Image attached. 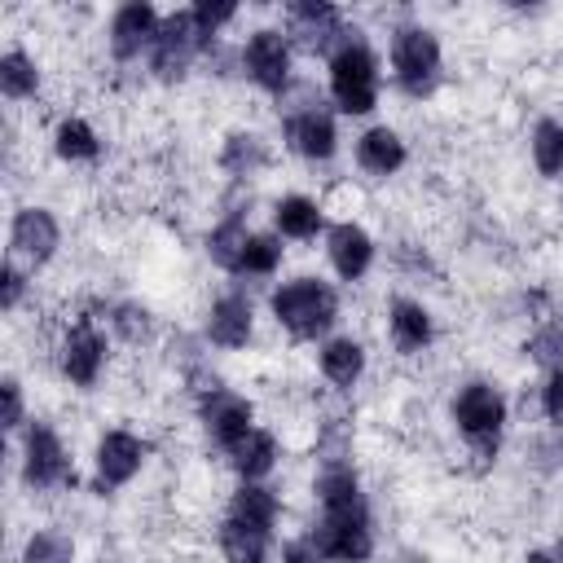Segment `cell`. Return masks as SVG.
Wrapping results in <instances>:
<instances>
[{"mask_svg":"<svg viewBox=\"0 0 563 563\" xmlns=\"http://www.w3.org/2000/svg\"><path fill=\"white\" fill-rule=\"evenodd\" d=\"M273 321L295 339H321L339 321V290L321 277H290L268 295Z\"/></svg>","mask_w":563,"mask_h":563,"instance_id":"obj_1","label":"cell"},{"mask_svg":"<svg viewBox=\"0 0 563 563\" xmlns=\"http://www.w3.org/2000/svg\"><path fill=\"white\" fill-rule=\"evenodd\" d=\"M391 79L405 97L422 101L440 88L444 79V48H440V35L422 22H405L391 31Z\"/></svg>","mask_w":563,"mask_h":563,"instance_id":"obj_2","label":"cell"},{"mask_svg":"<svg viewBox=\"0 0 563 563\" xmlns=\"http://www.w3.org/2000/svg\"><path fill=\"white\" fill-rule=\"evenodd\" d=\"M325 88L334 97V106L343 114H369L378 106V88H383V66L378 53L369 48V40L352 35L330 62H325Z\"/></svg>","mask_w":563,"mask_h":563,"instance_id":"obj_3","label":"cell"},{"mask_svg":"<svg viewBox=\"0 0 563 563\" xmlns=\"http://www.w3.org/2000/svg\"><path fill=\"white\" fill-rule=\"evenodd\" d=\"M449 413H453V427L462 431V440H466L475 453H484V457L497 453V440H501L506 418H510V405H506V396H501L497 383H488V378H466V383L453 391Z\"/></svg>","mask_w":563,"mask_h":563,"instance_id":"obj_4","label":"cell"},{"mask_svg":"<svg viewBox=\"0 0 563 563\" xmlns=\"http://www.w3.org/2000/svg\"><path fill=\"white\" fill-rule=\"evenodd\" d=\"M211 44H216V40L194 22V9H176V13L163 18V26H158V35H154L150 75H154L158 84H180V79L194 70V62H198L202 53H211Z\"/></svg>","mask_w":563,"mask_h":563,"instance_id":"obj_5","label":"cell"},{"mask_svg":"<svg viewBox=\"0 0 563 563\" xmlns=\"http://www.w3.org/2000/svg\"><path fill=\"white\" fill-rule=\"evenodd\" d=\"M308 537L317 541L325 563H369V554H374L369 501L343 506V510H321L317 523L308 528Z\"/></svg>","mask_w":563,"mask_h":563,"instance_id":"obj_6","label":"cell"},{"mask_svg":"<svg viewBox=\"0 0 563 563\" xmlns=\"http://www.w3.org/2000/svg\"><path fill=\"white\" fill-rule=\"evenodd\" d=\"M238 66L260 92L286 97L295 84V44L282 26H255L238 53Z\"/></svg>","mask_w":563,"mask_h":563,"instance_id":"obj_7","label":"cell"},{"mask_svg":"<svg viewBox=\"0 0 563 563\" xmlns=\"http://www.w3.org/2000/svg\"><path fill=\"white\" fill-rule=\"evenodd\" d=\"M282 18H286L282 31L290 35V44H299L308 53H321L325 62L356 35V31L343 26V13L334 4H325V0H295V4L282 9Z\"/></svg>","mask_w":563,"mask_h":563,"instance_id":"obj_8","label":"cell"},{"mask_svg":"<svg viewBox=\"0 0 563 563\" xmlns=\"http://www.w3.org/2000/svg\"><path fill=\"white\" fill-rule=\"evenodd\" d=\"M22 479L40 493L48 488H62L75 479L70 471V453L62 444V435L44 422V418H31V427L22 431Z\"/></svg>","mask_w":563,"mask_h":563,"instance_id":"obj_9","label":"cell"},{"mask_svg":"<svg viewBox=\"0 0 563 563\" xmlns=\"http://www.w3.org/2000/svg\"><path fill=\"white\" fill-rule=\"evenodd\" d=\"M198 422H202V431L229 453V449L255 427V405H251L242 391L211 383V387H202V396H198Z\"/></svg>","mask_w":563,"mask_h":563,"instance_id":"obj_10","label":"cell"},{"mask_svg":"<svg viewBox=\"0 0 563 563\" xmlns=\"http://www.w3.org/2000/svg\"><path fill=\"white\" fill-rule=\"evenodd\" d=\"M282 132H286V145H290L299 158H308V163H325V158H334V150H339V123H334V114H330L321 101L290 106Z\"/></svg>","mask_w":563,"mask_h":563,"instance_id":"obj_11","label":"cell"},{"mask_svg":"<svg viewBox=\"0 0 563 563\" xmlns=\"http://www.w3.org/2000/svg\"><path fill=\"white\" fill-rule=\"evenodd\" d=\"M106 356H110V343H106V334L88 317H79L75 325H66V334L57 343V365H62L66 383L97 387V378L106 369Z\"/></svg>","mask_w":563,"mask_h":563,"instance_id":"obj_12","label":"cell"},{"mask_svg":"<svg viewBox=\"0 0 563 563\" xmlns=\"http://www.w3.org/2000/svg\"><path fill=\"white\" fill-rule=\"evenodd\" d=\"M163 26V13L150 4V0H128L110 13V26H106V44L114 53V62H136L141 53L150 57L154 48V35Z\"/></svg>","mask_w":563,"mask_h":563,"instance_id":"obj_13","label":"cell"},{"mask_svg":"<svg viewBox=\"0 0 563 563\" xmlns=\"http://www.w3.org/2000/svg\"><path fill=\"white\" fill-rule=\"evenodd\" d=\"M145 440L141 435H132V431H123V427H114V431H106L101 440H97V449H92V471H97V484L101 488H123V484H132L136 475H141V466H145Z\"/></svg>","mask_w":563,"mask_h":563,"instance_id":"obj_14","label":"cell"},{"mask_svg":"<svg viewBox=\"0 0 563 563\" xmlns=\"http://www.w3.org/2000/svg\"><path fill=\"white\" fill-rule=\"evenodd\" d=\"M9 246L13 255L31 260V264H48L62 246V224L48 207H18L13 224H9Z\"/></svg>","mask_w":563,"mask_h":563,"instance_id":"obj_15","label":"cell"},{"mask_svg":"<svg viewBox=\"0 0 563 563\" xmlns=\"http://www.w3.org/2000/svg\"><path fill=\"white\" fill-rule=\"evenodd\" d=\"M325 260L343 282H361L374 264V238L356 220H339L325 229Z\"/></svg>","mask_w":563,"mask_h":563,"instance_id":"obj_16","label":"cell"},{"mask_svg":"<svg viewBox=\"0 0 563 563\" xmlns=\"http://www.w3.org/2000/svg\"><path fill=\"white\" fill-rule=\"evenodd\" d=\"M251 334H255V308H251V299L242 290H224L207 308V339L216 347H224V352H238V347L251 343Z\"/></svg>","mask_w":563,"mask_h":563,"instance_id":"obj_17","label":"cell"},{"mask_svg":"<svg viewBox=\"0 0 563 563\" xmlns=\"http://www.w3.org/2000/svg\"><path fill=\"white\" fill-rule=\"evenodd\" d=\"M387 339H391V347L405 352V356L427 352L431 339H435V317H431V308H427L422 299L396 295V299L387 303Z\"/></svg>","mask_w":563,"mask_h":563,"instance_id":"obj_18","label":"cell"},{"mask_svg":"<svg viewBox=\"0 0 563 563\" xmlns=\"http://www.w3.org/2000/svg\"><path fill=\"white\" fill-rule=\"evenodd\" d=\"M409 163V145L396 128L387 123H374L356 136V167L369 172V176H396L400 167Z\"/></svg>","mask_w":563,"mask_h":563,"instance_id":"obj_19","label":"cell"},{"mask_svg":"<svg viewBox=\"0 0 563 563\" xmlns=\"http://www.w3.org/2000/svg\"><path fill=\"white\" fill-rule=\"evenodd\" d=\"M365 343L361 339H352V334H334V339H325L321 347H317V369H321V378L325 383H334V387H356L361 383V374H365Z\"/></svg>","mask_w":563,"mask_h":563,"instance_id":"obj_20","label":"cell"},{"mask_svg":"<svg viewBox=\"0 0 563 563\" xmlns=\"http://www.w3.org/2000/svg\"><path fill=\"white\" fill-rule=\"evenodd\" d=\"M273 229H277V238L312 242V238L325 229L321 202H317V198H308V194H282V198L273 202Z\"/></svg>","mask_w":563,"mask_h":563,"instance_id":"obj_21","label":"cell"},{"mask_svg":"<svg viewBox=\"0 0 563 563\" xmlns=\"http://www.w3.org/2000/svg\"><path fill=\"white\" fill-rule=\"evenodd\" d=\"M224 519H238V523L260 528V532H273L277 519H282V497L268 484H238L233 497H229Z\"/></svg>","mask_w":563,"mask_h":563,"instance_id":"obj_22","label":"cell"},{"mask_svg":"<svg viewBox=\"0 0 563 563\" xmlns=\"http://www.w3.org/2000/svg\"><path fill=\"white\" fill-rule=\"evenodd\" d=\"M229 466L238 471L242 484H260L273 466H277V435L264 427H251L233 449H229Z\"/></svg>","mask_w":563,"mask_h":563,"instance_id":"obj_23","label":"cell"},{"mask_svg":"<svg viewBox=\"0 0 563 563\" xmlns=\"http://www.w3.org/2000/svg\"><path fill=\"white\" fill-rule=\"evenodd\" d=\"M53 154L62 158V163H97L101 158V136H97V128L88 123V119H79V114H66L57 128H53Z\"/></svg>","mask_w":563,"mask_h":563,"instance_id":"obj_24","label":"cell"},{"mask_svg":"<svg viewBox=\"0 0 563 563\" xmlns=\"http://www.w3.org/2000/svg\"><path fill=\"white\" fill-rule=\"evenodd\" d=\"M246 242H251V229H246V220L233 211V216H224V220L207 233V260H211L216 268H224V273L238 277V264H242Z\"/></svg>","mask_w":563,"mask_h":563,"instance_id":"obj_25","label":"cell"},{"mask_svg":"<svg viewBox=\"0 0 563 563\" xmlns=\"http://www.w3.org/2000/svg\"><path fill=\"white\" fill-rule=\"evenodd\" d=\"M268 545H273V532L246 528L238 519L220 523V554H224V563H268Z\"/></svg>","mask_w":563,"mask_h":563,"instance_id":"obj_26","label":"cell"},{"mask_svg":"<svg viewBox=\"0 0 563 563\" xmlns=\"http://www.w3.org/2000/svg\"><path fill=\"white\" fill-rule=\"evenodd\" d=\"M528 150H532V167L545 180H559L563 176V119H541L528 136Z\"/></svg>","mask_w":563,"mask_h":563,"instance_id":"obj_27","label":"cell"},{"mask_svg":"<svg viewBox=\"0 0 563 563\" xmlns=\"http://www.w3.org/2000/svg\"><path fill=\"white\" fill-rule=\"evenodd\" d=\"M0 92H4L9 101L35 97V92H40V66H35V57H26L22 48L0 53Z\"/></svg>","mask_w":563,"mask_h":563,"instance_id":"obj_28","label":"cell"},{"mask_svg":"<svg viewBox=\"0 0 563 563\" xmlns=\"http://www.w3.org/2000/svg\"><path fill=\"white\" fill-rule=\"evenodd\" d=\"M268 163V150L255 132H229L224 136V150H220V167L229 176H255L260 167Z\"/></svg>","mask_w":563,"mask_h":563,"instance_id":"obj_29","label":"cell"},{"mask_svg":"<svg viewBox=\"0 0 563 563\" xmlns=\"http://www.w3.org/2000/svg\"><path fill=\"white\" fill-rule=\"evenodd\" d=\"M22 563H75V541L62 528H35L22 541Z\"/></svg>","mask_w":563,"mask_h":563,"instance_id":"obj_30","label":"cell"},{"mask_svg":"<svg viewBox=\"0 0 563 563\" xmlns=\"http://www.w3.org/2000/svg\"><path fill=\"white\" fill-rule=\"evenodd\" d=\"M277 264H282V238L277 233H251L242 264H238V277H273Z\"/></svg>","mask_w":563,"mask_h":563,"instance_id":"obj_31","label":"cell"},{"mask_svg":"<svg viewBox=\"0 0 563 563\" xmlns=\"http://www.w3.org/2000/svg\"><path fill=\"white\" fill-rule=\"evenodd\" d=\"M523 352H528L532 361L559 369V365H563V317H550L545 325H537V334L523 343Z\"/></svg>","mask_w":563,"mask_h":563,"instance_id":"obj_32","label":"cell"},{"mask_svg":"<svg viewBox=\"0 0 563 563\" xmlns=\"http://www.w3.org/2000/svg\"><path fill=\"white\" fill-rule=\"evenodd\" d=\"M189 9H194V22H198V26H202L211 40H220V31H224L229 22H238V13H242L238 4H211V0L189 4Z\"/></svg>","mask_w":563,"mask_h":563,"instance_id":"obj_33","label":"cell"},{"mask_svg":"<svg viewBox=\"0 0 563 563\" xmlns=\"http://www.w3.org/2000/svg\"><path fill=\"white\" fill-rule=\"evenodd\" d=\"M541 413H545V422L563 427V365L550 369L545 383H541Z\"/></svg>","mask_w":563,"mask_h":563,"instance_id":"obj_34","label":"cell"},{"mask_svg":"<svg viewBox=\"0 0 563 563\" xmlns=\"http://www.w3.org/2000/svg\"><path fill=\"white\" fill-rule=\"evenodd\" d=\"M22 290H26V277L18 273V264H4L0 268V308L13 312L22 303Z\"/></svg>","mask_w":563,"mask_h":563,"instance_id":"obj_35","label":"cell"},{"mask_svg":"<svg viewBox=\"0 0 563 563\" xmlns=\"http://www.w3.org/2000/svg\"><path fill=\"white\" fill-rule=\"evenodd\" d=\"M0 391H4V431H18L26 422L22 418V383L18 378H4Z\"/></svg>","mask_w":563,"mask_h":563,"instance_id":"obj_36","label":"cell"},{"mask_svg":"<svg viewBox=\"0 0 563 563\" xmlns=\"http://www.w3.org/2000/svg\"><path fill=\"white\" fill-rule=\"evenodd\" d=\"M282 563H325V559H321L317 541L303 532V537H295V541H286V545H282Z\"/></svg>","mask_w":563,"mask_h":563,"instance_id":"obj_37","label":"cell"},{"mask_svg":"<svg viewBox=\"0 0 563 563\" xmlns=\"http://www.w3.org/2000/svg\"><path fill=\"white\" fill-rule=\"evenodd\" d=\"M114 330H123V334H128V339L136 343V339H141V334L150 330V312H145V308H132V303H128V308H119V317H114Z\"/></svg>","mask_w":563,"mask_h":563,"instance_id":"obj_38","label":"cell"},{"mask_svg":"<svg viewBox=\"0 0 563 563\" xmlns=\"http://www.w3.org/2000/svg\"><path fill=\"white\" fill-rule=\"evenodd\" d=\"M550 554H554V563H563V545H559V550H550Z\"/></svg>","mask_w":563,"mask_h":563,"instance_id":"obj_39","label":"cell"}]
</instances>
